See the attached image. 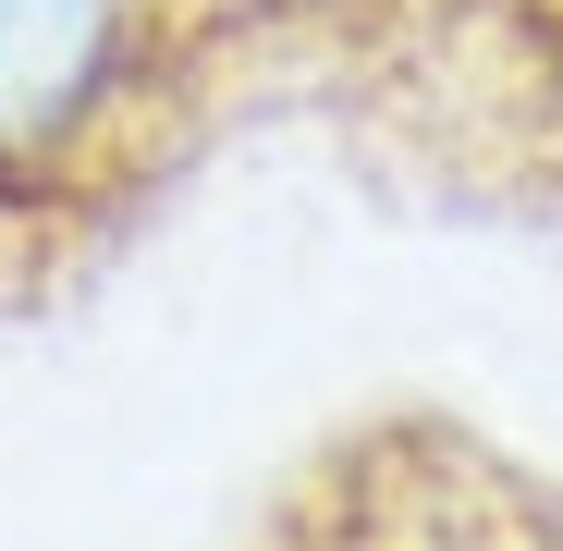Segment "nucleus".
<instances>
[{
	"label": "nucleus",
	"instance_id": "1",
	"mask_svg": "<svg viewBox=\"0 0 563 551\" xmlns=\"http://www.w3.org/2000/svg\"><path fill=\"white\" fill-rule=\"evenodd\" d=\"M282 62V0H0V269L111 233Z\"/></svg>",
	"mask_w": 563,
	"mask_h": 551
},
{
	"label": "nucleus",
	"instance_id": "3",
	"mask_svg": "<svg viewBox=\"0 0 563 551\" xmlns=\"http://www.w3.org/2000/svg\"><path fill=\"white\" fill-rule=\"evenodd\" d=\"M257 551H563V491L465 417H367L282 491Z\"/></svg>",
	"mask_w": 563,
	"mask_h": 551
},
{
	"label": "nucleus",
	"instance_id": "2",
	"mask_svg": "<svg viewBox=\"0 0 563 551\" xmlns=\"http://www.w3.org/2000/svg\"><path fill=\"white\" fill-rule=\"evenodd\" d=\"M282 62L417 184L503 221H563V0H282Z\"/></svg>",
	"mask_w": 563,
	"mask_h": 551
}]
</instances>
